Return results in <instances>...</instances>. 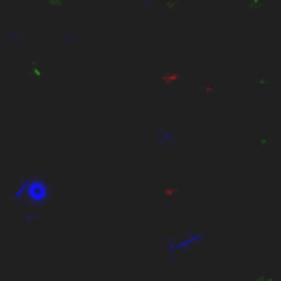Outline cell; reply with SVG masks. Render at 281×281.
<instances>
[{"label":"cell","instance_id":"6da1fadb","mask_svg":"<svg viewBox=\"0 0 281 281\" xmlns=\"http://www.w3.org/2000/svg\"><path fill=\"white\" fill-rule=\"evenodd\" d=\"M53 196V189H51V182L42 176H24L20 180L16 189H13V200L16 202H22L26 200L29 204L33 206H40L44 202H48Z\"/></svg>","mask_w":281,"mask_h":281},{"label":"cell","instance_id":"7a4b0ae2","mask_svg":"<svg viewBox=\"0 0 281 281\" xmlns=\"http://www.w3.org/2000/svg\"><path fill=\"white\" fill-rule=\"evenodd\" d=\"M204 241H206V233L204 231H187L184 235H180V237L171 235V237H167V241H165V253H167V257H169V259H176L180 253H187V250L204 244Z\"/></svg>","mask_w":281,"mask_h":281},{"label":"cell","instance_id":"3957f363","mask_svg":"<svg viewBox=\"0 0 281 281\" xmlns=\"http://www.w3.org/2000/svg\"><path fill=\"white\" fill-rule=\"evenodd\" d=\"M156 139H158V143L165 145V147H174V145L180 140V134L174 130V127H158Z\"/></svg>","mask_w":281,"mask_h":281},{"label":"cell","instance_id":"277c9868","mask_svg":"<svg viewBox=\"0 0 281 281\" xmlns=\"http://www.w3.org/2000/svg\"><path fill=\"white\" fill-rule=\"evenodd\" d=\"M257 281H275L272 277H266V275H261V277H257Z\"/></svg>","mask_w":281,"mask_h":281}]
</instances>
